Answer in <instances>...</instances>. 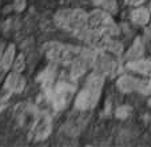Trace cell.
Returning a JSON list of instances; mask_svg holds the SVG:
<instances>
[{"mask_svg": "<svg viewBox=\"0 0 151 147\" xmlns=\"http://www.w3.org/2000/svg\"><path fill=\"white\" fill-rule=\"evenodd\" d=\"M87 15L82 9H62L55 16V23L60 28L76 31L86 26Z\"/></svg>", "mask_w": 151, "mask_h": 147, "instance_id": "7a4b0ae2", "label": "cell"}, {"mask_svg": "<svg viewBox=\"0 0 151 147\" xmlns=\"http://www.w3.org/2000/svg\"><path fill=\"white\" fill-rule=\"evenodd\" d=\"M51 131V119L48 115H43L36 122L34 127V134L36 139H46Z\"/></svg>", "mask_w": 151, "mask_h": 147, "instance_id": "30bf717a", "label": "cell"}, {"mask_svg": "<svg viewBox=\"0 0 151 147\" xmlns=\"http://www.w3.org/2000/svg\"><path fill=\"white\" fill-rule=\"evenodd\" d=\"M143 1H145V0H126V3L130 4V6H139Z\"/></svg>", "mask_w": 151, "mask_h": 147, "instance_id": "e0dca14e", "label": "cell"}, {"mask_svg": "<svg viewBox=\"0 0 151 147\" xmlns=\"http://www.w3.org/2000/svg\"><path fill=\"white\" fill-rule=\"evenodd\" d=\"M143 54V43H142V39H135L134 44H132V47L128 50L127 52V59H138L139 56H142Z\"/></svg>", "mask_w": 151, "mask_h": 147, "instance_id": "5bb4252c", "label": "cell"}, {"mask_svg": "<svg viewBox=\"0 0 151 147\" xmlns=\"http://www.w3.org/2000/svg\"><path fill=\"white\" fill-rule=\"evenodd\" d=\"M74 91H75V87L71 86L70 83H66V82L58 83L54 90V95H52L54 107L56 108V110H62V108L66 107L68 100L71 99Z\"/></svg>", "mask_w": 151, "mask_h": 147, "instance_id": "5b68a950", "label": "cell"}, {"mask_svg": "<svg viewBox=\"0 0 151 147\" xmlns=\"http://www.w3.org/2000/svg\"><path fill=\"white\" fill-rule=\"evenodd\" d=\"M79 54V48H74L70 45H63L59 43H51L47 45V56L54 62H72Z\"/></svg>", "mask_w": 151, "mask_h": 147, "instance_id": "277c9868", "label": "cell"}, {"mask_svg": "<svg viewBox=\"0 0 151 147\" xmlns=\"http://www.w3.org/2000/svg\"><path fill=\"white\" fill-rule=\"evenodd\" d=\"M147 42H148V48H150V51H151V27L147 30Z\"/></svg>", "mask_w": 151, "mask_h": 147, "instance_id": "ac0fdd59", "label": "cell"}, {"mask_svg": "<svg viewBox=\"0 0 151 147\" xmlns=\"http://www.w3.org/2000/svg\"><path fill=\"white\" fill-rule=\"evenodd\" d=\"M148 106L151 107V98H150V100H148Z\"/></svg>", "mask_w": 151, "mask_h": 147, "instance_id": "ffe728a7", "label": "cell"}, {"mask_svg": "<svg viewBox=\"0 0 151 147\" xmlns=\"http://www.w3.org/2000/svg\"><path fill=\"white\" fill-rule=\"evenodd\" d=\"M102 87H103V78L100 76L99 74L90 76L88 80H87L86 87L76 96L75 107L78 110H88V108H92L98 103V100H99Z\"/></svg>", "mask_w": 151, "mask_h": 147, "instance_id": "6da1fadb", "label": "cell"}, {"mask_svg": "<svg viewBox=\"0 0 151 147\" xmlns=\"http://www.w3.org/2000/svg\"><path fill=\"white\" fill-rule=\"evenodd\" d=\"M131 107H128V106H120V107H118V110H116V116L119 119H124V118H127L130 114H131Z\"/></svg>", "mask_w": 151, "mask_h": 147, "instance_id": "9a60e30c", "label": "cell"}, {"mask_svg": "<svg viewBox=\"0 0 151 147\" xmlns=\"http://www.w3.org/2000/svg\"><path fill=\"white\" fill-rule=\"evenodd\" d=\"M14 58H15V45L9 44L7 47V50L4 51L3 58L0 59V68H1V71H7L11 68V66L14 64Z\"/></svg>", "mask_w": 151, "mask_h": 147, "instance_id": "7c38bea8", "label": "cell"}, {"mask_svg": "<svg viewBox=\"0 0 151 147\" xmlns=\"http://www.w3.org/2000/svg\"><path fill=\"white\" fill-rule=\"evenodd\" d=\"M92 56L87 52H80L74 60H72V67H71V76L72 78H79L80 75L87 71V68L91 66Z\"/></svg>", "mask_w": 151, "mask_h": 147, "instance_id": "52a82bcc", "label": "cell"}, {"mask_svg": "<svg viewBox=\"0 0 151 147\" xmlns=\"http://www.w3.org/2000/svg\"><path fill=\"white\" fill-rule=\"evenodd\" d=\"M146 94H151V80L148 82V86H147V91H146Z\"/></svg>", "mask_w": 151, "mask_h": 147, "instance_id": "d6986e66", "label": "cell"}, {"mask_svg": "<svg viewBox=\"0 0 151 147\" xmlns=\"http://www.w3.org/2000/svg\"><path fill=\"white\" fill-rule=\"evenodd\" d=\"M147 86H148V82H146V80H138L132 76H128V75H124V76L119 78V80H118V87L123 92L140 91L142 94H146Z\"/></svg>", "mask_w": 151, "mask_h": 147, "instance_id": "8992f818", "label": "cell"}, {"mask_svg": "<svg viewBox=\"0 0 151 147\" xmlns=\"http://www.w3.org/2000/svg\"><path fill=\"white\" fill-rule=\"evenodd\" d=\"M86 26L88 27V30L92 31H99L104 32L107 35H115L118 34V28L112 23L111 17L109 14H106L103 11H94L87 16V22Z\"/></svg>", "mask_w": 151, "mask_h": 147, "instance_id": "3957f363", "label": "cell"}, {"mask_svg": "<svg viewBox=\"0 0 151 147\" xmlns=\"http://www.w3.org/2000/svg\"><path fill=\"white\" fill-rule=\"evenodd\" d=\"M127 68L143 75H151V60H134L128 62Z\"/></svg>", "mask_w": 151, "mask_h": 147, "instance_id": "8fae6325", "label": "cell"}, {"mask_svg": "<svg viewBox=\"0 0 151 147\" xmlns=\"http://www.w3.org/2000/svg\"><path fill=\"white\" fill-rule=\"evenodd\" d=\"M24 86H26V79L17 71L9 74L4 83V88L8 90L9 92H20V91H23Z\"/></svg>", "mask_w": 151, "mask_h": 147, "instance_id": "9c48e42d", "label": "cell"}, {"mask_svg": "<svg viewBox=\"0 0 151 147\" xmlns=\"http://www.w3.org/2000/svg\"><path fill=\"white\" fill-rule=\"evenodd\" d=\"M95 68L103 75L112 74L116 68V63L110 55L107 54H99L95 59Z\"/></svg>", "mask_w": 151, "mask_h": 147, "instance_id": "ba28073f", "label": "cell"}, {"mask_svg": "<svg viewBox=\"0 0 151 147\" xmlns=\"http://www.w3.org/2000/svg\"><path fill=\"white\" fill-rule=\"evenodd\" d=\"M131 19L135 24L145 26V24L148 23V20H150V14H148V11L146 8H137L132 11Z\"/></svg>", "mask_w": 151, "mask_h": 147, "instance_id": "4fadbf2b", "label": "cell"}, {"mask_svg": "<svg viewBox=\"0 0 151 147\" xmlns=\"http://www.w3.org/2000/svg\"><path fill=\"white\" fill-rule=\"evenodd\" d=\"M24 68V56L20 55L16 59V62L14 63V71H17V72H22Z\"/></svg>", "mask_w": 151, "mask_h": 147, "instance_id": "2e32d148", "label": "cell"}]
</instances>
